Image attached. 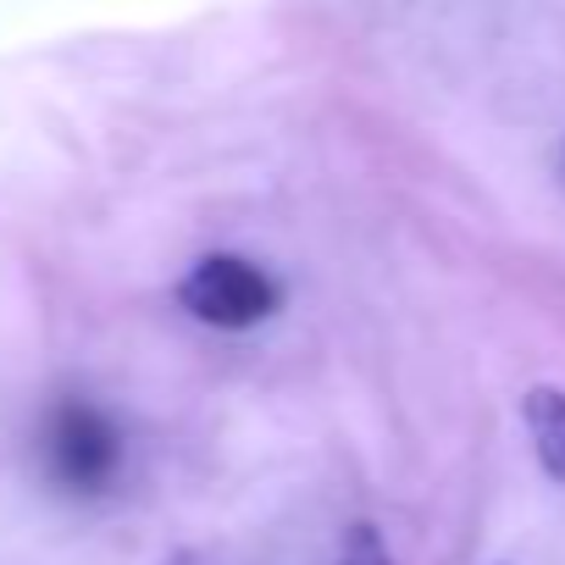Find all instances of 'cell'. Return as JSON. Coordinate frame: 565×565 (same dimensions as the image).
Returning <instances> with one entry per match:
<instances>
[{"label":"cell","mask_w":565,"mask_h":565,"mask_svg":"<svg viewBox=\"0 0 565 565\" xmlns=\"http://www.w3.org/2000/svg\"><path fill=\"white\" fill-rule=\"evenodd\" d=\"M40 455H45V471L67 493H100L117 477V466H122V433L111 427V416L100 405L67 394V399H56L45 411Z\"/></svg>","instance_id":"6da1fadb"},{"label":"cell","mask_w":565,"mask_h":565,"mask_svg":"<svg viewBox=\"0 0 565 565\" xmlns=\"http://www.w3.org/2000/svg\"><path fill=\"white\" fill-rule=\"evenodd\" d=\"M178 300L194 322L244 333L277 311V282L244 255H200L178 282Z\"/></svg>","instance_id":"7a4b0ae2"},{"label":"cell","mask_w":565,"mask_h":565,"mask_svg":"<svg viewBox=\"0 0 565 565\" xmlns=\"http://www.w3.org/2000/svg\"><path fill=\"white\" fill-rule=\"evenodd\" d=\"M521 416H526L537 466H543L554 482H565V388H532V394L521 399Z\"/></svg>","instance_id":"3957f363"},{"label":"cell","mask_w":565,"mask_h":565,"mask_svg":"<svg viewBox=\"0 0 565 565\" xmlns=\"http://www.w3.org/2000/svg\"><path fill=\"white\" fill-rule=\"evenodd\" d=\"M339 565H394V559L383 554V537H377L372 526H355L350 543H344V559H339Z\"/></svg>","instance_id":"277c9868"}]
</instances>
